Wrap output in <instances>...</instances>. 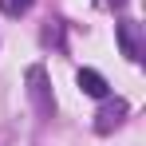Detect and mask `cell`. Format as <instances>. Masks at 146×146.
I'll list each match as a JSON object with an SVG mask.
<instances>
[{
	"label": "cell",
	"mask_w": 146,
	"mask_h": 146,
	"mask_svg": "<svg viewBox=\"0 0 146 146\" xmlns=\"http://www.w3.org/2000/svg\"><path fill=\"white\" fill-rule=\"evenodd\" d=\"M126 111H130L126 99H103V111L95 115V130H99V134H111V130L126 119Z\"/></svg>",
	"instance_id": "cell-1"
},
{
	"label": "cell",
	"mask_w": 146,
	"mask_h": 146,
	"mask_svg": "<svg viewBox=\"0 0 146 146\" xmlns=\"http://www.w3.org/2000/svg\"><path fill=\"white\" fill-rule=\"evenodd\" d=\"M28 91H32L36 107H40L44 115H51V111H55V99L48 95V75H44V67H40V63H36V67H28Z\"/></svg>",
	"instance_id": "cell-2"
},
{
	"label": "cell",
	"mask_w": 146,
	"mask_h": 146,
	"mask_svg": "<svg viewBox=\"0 0 146 146\" xmlns=\"http://www.w3.org/2000/svg\"><path fill=\"white\" fill-rule=\"evenodd\" d=\"M115 36H119V48H122V55L138 63V59H142V44H138V24H130V20H126V24H115Z\"/></svg>",
	"instance_id": "cell-3"
},
{
	"label": "cell",
	"mask_w": 146,
	"mask_h": 146,
	"mask_svg": "<svg viewBox=\"0 0 146 146\" xmlns=\"http://www.w3.org/2000/svg\"><path fill=\"white\" fill-rule=\"evenodd\" d=\"M79 87H83V95H91V99H107L111 95V83H107L99 71H91V67L79 71Z\"/></svg>",
	"instance_id": "cell-4"
},
{
	"label": "cell",
	"mask_w": 146,
	"mask_h": 146,
	"mask_svg": "<svg viewBox=\"0 0 146 146\" xmlns=\"http://www.w3.org/2000/svg\"><path fill=\"white\" fill-rule=\"evenodd\" d=\"M32 4H36V0H0V12H4V16H24Z\"/></svg>",
	"instance_id": "cell-5"
},
{
	"label": "cell",
	"mask_w": 146,
	"mask_h": 146,
	"mask_svg": "<svg viewBox=\"0 0 146 146\" xmlns=\"http://www.w3.org/2000/svg\"><path fill=\"white\" fill-rule=\"evenodd\" d=\"M99 8H107V12H119V8H126V0H95Z\"/></svg>",
	"instance_id": "cell-6"
}]
</instances>
